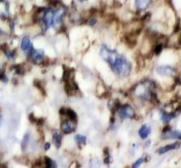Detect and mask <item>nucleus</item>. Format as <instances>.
<instances>
[{"label": "nucleus", "instance_id": "obj_4", "mask_svg": "<svg viewBox=\"0 0 181 168\" xmlns=\"http://www.w3.org/2000/svg\"><path fill=\"white\" fill-rule=\"evenodd\" d=\"M162 140H181V131L179 130H172L171 127L168 124H165L161 135Z\"/></svg>", "mask_w": 181, "mask_h": 168}, {"label": "nucleus", "instance_id": "obj_17", "mask_svg": "<svg viewBox=\"0 0 181 168\" xmlns=\"http://www.w3.org/2000/svg\"><path fill=\"white\" fill-rule=\"evenodd\" d=\"M144 162H146V157H140L132 164V168H139Z\"/></svg>", "mask_w": 181, "mask_h": 168}, {"label": "nucleus", "instance_id": "obj_13", "mask_svg": "<svg viewBox=\"0 0 181 168\" xmlns=\"http://www.w3.org/2000/svg\"><path fill=\"white\" fill-rule=\"evenodd\" d=\"M52 141L53 144L56 146L57 149H59L62 146V135L59 130H54L52 133Z\"/></svg>", "mask_w": 181, "mask_h": 168}, {"label": "nucleus", "instance_id": "obj_12", "mask_svg": "<svg viewBox=\"0 0 181 168\" xmlns=\"http://www.w3.org/2000/svg\"><path fill=\"white\" fill-rule=\"evenodd\" d=\"M153 0H135V6L137 11H144L146 10L150 4L152 3Z\"/></svg>", "mask_w": 181, "mask_h": 168}, {"label": "nucleus", "instance_id": "obj_10", "mask_svg": "<svg viewBox=\"0 0 181 168\" xmlns=\"http://www.w3.org/2000/svg\"><path fill=\"white\" fill-rule=\"evenodd\" d=\"M180 143L179 142L168 144V145H166V146H162V147L159 148V149L157 150V153L159 154V155H163V154H165V153L168 152V151L175 150H178L179 148H180Z\"/></svg>", "mask_w": 181, "mask_h": 168}, {"label": "nucleus", "instance_id": "obj_8", "mask_svg": "<svg viewBox=\"0 0 181 168\" xmlns=\"http://www.w3.org/2000/svg\"><path fill=\"white\" fill-rule=\"evenodd\" d=\"M160 114V119L163 124H168L174 119L177 117L178 113L176 112H167L164 109H160L159 110Z\"/></svg>", "mask_w": 181, "mask_h": 168}, {"label": "nucleus", "instance_id": "obj_11", "mask_svg": "<svg viewBox=\"0 0 181 168\" xmlns=\"http://www.w3.org/2000/svg\"><path fill=\"white\" fill-rule=\"evenodd\" d=\"M151 133H152V128L147 124H143L138 130V135L142 140H147Z\"/></svg>", "mask_w": 181, "mask_h": 168}, {"label": "nucleus", "instance_id": "obj_1", "mask_svg": "<svg viewBox=\"0 0 181 168\" xmlns=\"http://www.w3.org/2000/svg\"><path fill=\"white\" fill-rule=\"evenodd\" d=\"M99 55L105 63L108 64L112 72L120 78H126L131 74L132 64L130 61L116 50L103 44L99 48Z\"/></svg>", "mask_w": 181, "mask_h": 168}, {"label": "nucleus", "instance_id": "obj_21", "mask_svg": "<svg viewBox=\"0 0 181 168\" xmlns=\"http://www.w3.org/2000/svg\"><path fill=\"white\" fill-rule=\"evenodd\" d=\"M50 148H51V143H49V142L45 143V145H44L45 151H47V150H49Z\"/></svg>", "mask_w": 181, "mask_h": 168}, {"label": "nucleus", "instance_id": "obj_16", "mask_svg": "<svg viewBox=\"0 0 181 168\" xmlns=\"http://www.w3.org/2000/svg\"><path fill=\"white\" fill-rule=\"evenodd\" d=\"M163 50V44L161 43V42H159V43H157V44L154 45V47H153V53L156 55V56H159V55L161 54V52Z\"/></svg>", "mask_w": 181, "mask_h": 168}, {"label": "nucleus", "instance_id": "obj_3", "mask_svg": "<svg viewBox=\"0 0 181 168\" xmlns=\"http://www.w3.org/2000/svg\"><path fill=\"white\" fill-rule=\"evenodd\" d=\"M115 114H117L119 119L121 120L132 119L136 117L137 114L135 108L129 104H121Z\"/></svg>", "mask_w": 181, "mask_h": 168}, {"label": "nucleus", "instance_id": "obj_7", "mask_svg": "<svg viewBox=\"0 0 181 168\" xmlns=\"http://www.w3.org/2000/svg\"><path fill=\"white\" fill-rule=\"evenodd\" d=\"M29 58L30 59L32 62L35 65H41L45 61V52L43 50H36L33 49L28 54Z\"/></svg>", "mask_w": 181, "mask_h": 168}, {"label": "nucleus", "instance_id": "obj_9", "mask_svg": "<svg viewBox=\"0 0 181 168\" xmlns=\"http://www.w3.org/2000/svg\"><path fill=\"white\" fill-rule=\"evenodd\" d=\"M20 48L21 51H24L25 53L28 55L30 51L34 49L33 47V44H32L30 38L28 35H25L22 39H21V43H20Z\"/></svg>", "mask_w": 181, "mask_h": 168}, {"label": "nucleus", "instance_id": "obj_2", "mask_svg": "<svg viewBox=\"0 0 181 168\" xmlns=\"http://www.w3.org/2000/svg\"><path fill=\"white\" fill-rule=\"evenodd\" d=\"M157 84L153 80L144 79L133 86L131 92L137 99L152 104L153 97L157 94L155 92Z\"/></svg>", "mask_w": 181, "mask_h": 168}, {"label": "nucleus", "instance_id": "obj_14", "mask_svg": "<svg viewBox=\"0 0 181 168\" xmlns=\"http://www.w3.org/2000/svg\"><path fill=\"white\" fill-rule=\"evenodd\" d=\"M42 168H57V164L54 160L47 156H45Z\"/></svg>", "mask_w": 181, "mask_h": 168}, {"label": "nucleus", "instance_id": "obj_6", "mask_svg": "<svg viewBox=\"0 0 181 168\" xmlns=\"http://www.w3.org/2000/svg\"><path fill=\"white\" fill-rule=\"evenodd\" d=\"M60 129L62 133L64 135H70L73 133L77 129V122L71 120L67 118H65L62 119L61 123Z\"/></svg>", "mask_w": 181, "mask_h": 168}, {"label": "nucleus", "instance_id": "obj_20", "mask_svg": "<svg viewBox=\"0 0 181 168\" xmlns=\"http://www.w3.org/2000/svg\"><path fill=\"white\" fill-rule=\"evenodd\" d=\"M96 24H97V19H96L95 18H94V17L89 18V19L88 20V25H89V26H91V27L95 25Z\"/></svg>", "mask_w": 181, "mask_h": 168}, {"label": "nucleus", "instance_id": "obj_15", "mask_svg": "<svg viewBox=\"0 0 181 168\" xmlns=\"http://www.w3.org/2000/svg\"><path fill=\"white\" fill-rule=\"evenodd\" d=\"M74 140L76 141V143L78 145H85L86 142H87V137L83 135H80V134H78L74 136Z\"/></svg>", "mask_w": 181, "mask_h": 168}, {"label": "nucleus", "instance_id": "obj_22", "mask_svg": "<svg viewBox=\"0 0 181 168\" xmlns=\"http://www.w3.org/2000/svg\"><path fill=\"white\" fill-rule=\"evenodd\" d=\"M176 113H181V104L178 106V108H176V110H175Z\"/></svg>", "mask_w": 181, "mask_h": 168}, {"label": "nucleus", "instance_id": "obj_24", "mask_svg": "<svg viewBox=\"0 0 181 168\" xmlns=\"http://www.w3.org/2000/svg\"><path fill=\"white\" fill-rule=\"evenodd\" d=\"M78 2H80V3H83V2H86V1H88V0H78Z\"/></svg>", "mask_w": 181, "mask_h": 168}, {"label": "nucleus", "instance_id": "obj_19", "mask_svg": "<svg viewBox=\"0 0 181 168\" xmlns=\"http://www.w3.org/2000/svg\"><path fill=\"white\" fill-rule=\"evenodd\" d=\"M4 53H5V55H6L7 58H8L9 60H10V61H14V57H15V54H14V51H10V50H8V49H6V50H4Z\"/></svg>", "mask_w": 181, "mask_h": 168}, {"label": "nucleus", "instance_id": "obj_18", "mask_svg": "<svg viewBox=\"0 0 181 168\" xmlns=\"http://www.w3.org/2000/svg\"><path fill=\"white\" fill-rule=\"evenodd\" d=\"M104 155H105V157H104V162H105V164H110V162H111V154H110V151H109L108 148H106V149L104 150Z\"/></svg>", "mask_w": 181, "mask_h": 168}, {"label": "nucleus", "instance_id": "obj_23", "mask_svg": "<svg viewBox=\"0 0 181 168\" xmlns=\"http://www.w3.org/2000/svg\"><path fill=\"white\" fill-rule=\"evenodd\" d=\"M2 122H3V117H2V115L0 114V124H2Z\"/></svg>", "mask_w": 181, "mask_h": 168}, {"label": "nucleus", "instance_id": "obj_5", "mask_svg": "<svg viewBox=\"0 0 181 168\" xmlns=\"http://www.w3.org/2000/svg\"><path fill=\"white\" fill-rule=\"evenodd\" d=\"M156 72L158 75L166 77H175L176 75V69L170 65H161L156 67Z\"/></svg>", "mask_w": 181, "mask_h": 168}]
</instances>
